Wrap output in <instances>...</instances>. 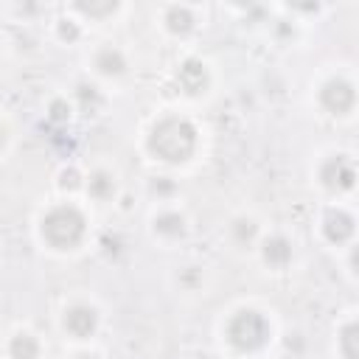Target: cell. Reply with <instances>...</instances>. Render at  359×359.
Instances as JSON below:
<instances>
[{
	"instance_id": "cell-1",
	"label": "cell",
	"mask_w": 359,
	"mask_h": 359,
	"mask_svg": "<svg viewBox=\"0 0 359 359\" xmlns=\"http://www.w3.org/2000/svg\"><path fill=\"white\" fill-rule=\"evenodd\" d=\"M196 149V129L185 118H163L149 135V151L165 163H185Z\"/></svg>"
},
{
	"instance_id": "cell-2",
	"label": "cell",
	"mask_w": 359,
	"mask_h": 359,
	"mask_svg": "<svg viewBox=\"0 0 359 359\" xmlns=\"http://www.w3.org/2000/svg\"><path fill=\"white\" fill-rule=\"evenodd\" d=\"M84 236V216L73 205H59L42 219V238L56 250H73Z\"/></svg>"
},
{
	"instance_id": "cell-3",
	"label": "cell",
	"mask_w": 359,
	"mask_h": 359,
	"mask_svg": "<svg viewBox=\"0 0 359 359\" xmlns=\"http://www.w3.org/2000/svg\"><path fill=\"white\" fill-rule=\"evenodd\" d=\"M227 342L236 351H241V353L261 351L269 342V323H266V317L252 311V309H244V311L233 314L230 323H227Z\"/></svg>"
},
{
	"instance_id": "cell-4",
	"label": "cell",
	"mask_w": 359,
	"mask_h": 359,
	"mask_svg": "<svg viewBox=\"0 0 359 359\" xmlns=\"http://www.w3.org/2000/svg\"><path fill=\"white\" fill-rule=\"evenodd\" d=\"M353 180H356V171H353V163L345 157V154H337V157H328L320 168V182L328 188V191H351L353 188Z\"/></svg>"
},
{
	"instance_id": "cell-5",
	"label": "cell",
	"mask_w": 359,
	"mask_h": 359,
	"mask_svg": "<svg viewBox=\"0 0 359 359\" xmlns=\"http://www.w3.org/2000/svg\"><path fill=\"white\" fill-rule=\"evenodd\" d=\"M353 101H356V93H353V84L345 81V79H328L320 90V104L331 112V115H345L353 109Z\"/></svg>"
},
{
	"instance_id": "cell-6",
	"label": "cell",
	"mask_w": 359,
	"mask_h": 359,
	"mask_svg": "<svg viewBox=\"0 0 359 359\" xmlns=\"http://www.w3.org/2000/svg\"><path fill=\"white\" fill-rule=\"evenodd\" d=\"M62 325H65L67 334H73V337H79V339H87V337L95 334V328H98V314H95L93 306L76 303V306H70V309L65 311Z\"/></svg>"
},
{
	"instance_id": "cell-7",
	"label": "cell",
	"mask_w": 359,
	"mask_h": 359,
	"mask_svg": "<svg viewBox=\"0 0 359 359\" xmlns=\"http://www.w3.org/2000/svg\"><path fill=\"white\" fill-rule=\"evenodd\" d=\"M353 216L348 213V210H342V208H331L328 213H325V219H323V233H325V238L328 241H334V244H342V241H348L351 236H353Z\"/></svg>"
},
{
	"instance_id": "cell-8",
	"label": "cell",
	"mask_w": 359,
	"mask_h": 359,
	"mask_svg": "<svg viewBox=\"0 0 359 359\" xmlns=\"http://www.w3.org/2000/svg\"><path fill=\"white\" fill-rule=\"evenodd\" d=\"M261 252H264V261H266L269 266H275V269H283V266L292 261V244H289L283 236H269V238L264 241Z\"/></svg>"
},
{
	"instance_id": "cell-9",
	"label": "cell",
	"mask_w": 359,
	"mask_h": 359,
	"mask_svg": "<svg viewBox=\"0 0 359 359\" xmlns=\"http://www.w3.org/2000/svg\"><path fill=\"white\" fill-rule=\"evenodd\" d=\"M177 79H180V84L185 87V93H199V90L205 87V81H208V73H205V65H202V62L188 59V62L180 65Z\"/></svg>"
},
{
	"instance_id": "cell-10",
	"label": "cell",
	"mask_w": 359,
	"mask_h": 359,
	"mask_svg": "<svg viewBox=\"0 0 359 359\" xmlns=\"http://www.w3.org/2000/svg\"><path fill=\"white\" fill-rule=\"evenodd\" d=\"M95 67H98V73H104V76H121L123 70H126V59H123V53L118 50V48H101L98 53H95Z\"/></svg>"
},
{
	"instance_id": "cell-11",
	"label": "cell",
	"mask_w": 359,
	"mask_h": 359,
	"mask_svg": "<svg viewBox=\"0 0 359 359\" xmlns=\"http://www.w3.org/2000/svg\"><path fill=\"white\" fill-rule=\"evenodd\" d=\"M8 353H11V359H36V356H39V342H36L31 334L20 331V334L11 337Z\"/></svg>"
},
{
	"instance_id": "cell-12",
	"label": "cell",
	"mask_w": 359,
	"mask_h": 359,
	"mask_svg": "<svg viewBox=\"0 0 359 359\" xmlns=\"http://www.w3.org/2000/svg\"><path fill=\"white\" fill-rule=\"evenodd\" d=\"M165 25L171 34H188L194 28V14L188 6H171L165 11Z\"/></svg>"
},
{
	"instance_id": "cell-13",
	"label": "cell",
	"mask_w": 359,
	"mask_h": 359,
	"mask_svg": "<svg viewBox=\"0 0 359 359\" xmlns=\"http://www.w3.org/2000/svg\"><path fill=\"white\" fill-rule=\"evenodd\" d=\"M154 230L160 236H165V238H177V236L185 233V219L180 213H174V210H165V213H160L154 219Z\"/></svg>"
},
{
	"instance_id": "cell-14",
	"label": "cell",
	"mask_w": 359,
	"mask_h": 359,
	"mask_svg": "<svg viewBox=\"0 0 359 359\" xmlns=\"http://www.w3.org/2000/svg\"><path fill=\"white\" fill-rule=\"evenodd\" d=\"M87 191H90V196H95V199H109V196L115 194V180H112L107 171H95V174L90 177V182H87Z\"/></svg>"
},
{
	"instance_id": "cell-15",
	"label": "cell",
	"mask_w": 359,
	"mask_h": 359,
	"mask_svg": "<svg viewBox=\"0 0 359 359\" xmlns=\"http://www.w3.org/2000/svg\"><path fill=\"white\" fill-rule=\"evenodd\" d=\"M339 351H342L345 359H356V356H359V351H356V323H353V320H351V323L342 328V334H339Z\"/></svg>"
},
{
	"instance_id": "cell-16",
	"label": "cell",
	"mask_w": 359,
	"mask_h": 359,
	"mask_svg": "<svg viewBox=\"0 0 359 359\" xmlns=\"http://www.w3.org/2000/svg\"><path fill=\"white\" fill-rule=\"evenodd\" d=\"M255 230H258V227H255L250 219H238V222L233 224V233H236L238 241H252V238H255Z\"/></svg>"
},
{
	"instance_id": "cell-17",
	"label": "cell",
	"mask_w": 359,
	"mask_h": 359,
	"mask_svg": "<svg viewBox=\"0 0 359 359\" xmlns=\"http://www.w3.org/2000/svg\"><path fill=\"white\" fill-rule=\"evenodd\" d=\"M67 118H70V104H67V101H62V98H56V101L50 104V121L65 123Z\"/></svg>"
},
{
	"instance_id": "cell-18",
	"label": "cell",
	"mask_w": 359,
	"mask_h": 359,
	"mask_svg": "<svg viewBox=\"0 0 359 359\" xmlns=\"http://www.w3.org/2000/svg\"><path fill=\"white\" fill-rule=\"evenodd\" d=\"M59 36L67 39V42L79 39V28H76V22H73V20H62V22H59Z\"/></svg>"
},
{
	"instance_id": "cell-19",
	"label": "cell",
	"mask_w": 359,
	"mask_h": 359,
	"mask_svg": "<svg viewBox=\"0 0 359 359\" xmlns=\"http://www.w3.org/2000/svg\"><path fill=\"white\" fill-rule=\"evenodd\" d=\"M76 8L84 11V14H112L118 6H115V3H104V6H84V3H79Z\"/></svg>"
},
{
	"instance_id": "cell-20",
	"label": "cell",
	"mask_w": 359,
	"mask_h": 359,
	"mask_svg": "<svg viewBox=\"0 0 359 359\" xmlns=\"http://www.w3.org/2000/svg\"><path fill=\"white\" fill-rule=\"evenodd\" d=\"M151 191H154V194H171V191H174V182H171L168 177H157V180L151 182Z\"/></svg>"
},
{
	"instance_id": "cell-21",
	"label": "cell",
	"mask_w": 359,
	"mask_h": 359,
	"mask_svg": "<svg viewBox=\"0 0 359 359\" xmlns=\"http://www.w3.org/2000/svg\"><path fill=\"white\" fill-rule=\"evenodd\" d=\"M59 185H62V188H70V191L79 188V174H76L73 168H70V171H62V182H59Z\"/></svg>"
},
{
	"instance_id": "cell-22",
	"label": "cell",
	"mask_w": 359,
	"mask_h": 359,
	"mask_svg": "<svg viewBox=\"0 0 359 359\" xmlns=\"http://www.w3.org/2000/svg\"><path fill=\"white\" fill-rule=\"evenodd\" d=\"M76 359H98V356H93V353H79Z\"/></svg>"
},
{
	"instance_id": "cell-23",
	"label": "cell",
	"mask_w": 359,
	"mask_h": 359,
	"mask_svg": "<svg viewBox=\"0 0 359 359\" xmlns=\"http://www.w3.org/2000/svg\"><path fill=\"white\" fill-rule=\"evenodd\" d=\"M3 140H6V126L0 123V146H3Z\"/></svg>"
},
{
	"instance_id": "cell-24",
	"label": "cell",
	"mask_w": 359,
	"mask_h": 359,
	"mask_svg": "<svg viewBox=\"0 0 359 359\" xmlns=\"http://www.w3.org/2000/svg\"><path fill=\"white\" fill-rule=\"evenodd\" d=\"M202 359H208V356H202Z\"/></svg>"
}]
</instances>
